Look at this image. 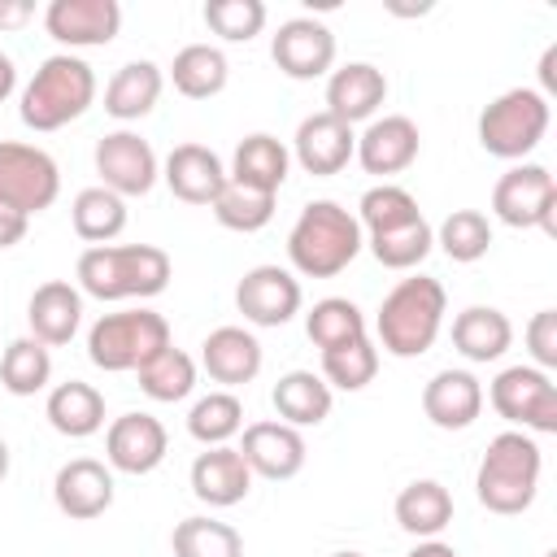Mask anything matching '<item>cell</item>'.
<instances>
[{"label": "cell", "instance_id": "1", "mask_svg": "<svg viewBox=\"0 0 557 557\" xmlns=\"http://www.w3.org/2000/svg\"><path fill=\"white\" fill-rule=\"evenodd\" d=\"M170 257L157 244H100L83 248L74 278L96 300H148L170 287Z\"/></svg>", "mask_w": 557, "mask_h": 557}, {"label": "cell", "instance_id": "2", "mask_svg": "<svg viewBox=\"0 0 557 557\" xmlns=\"http://www.w3.org/2000/svg\"><path fill=\"white\" fill-rule=\"evenodd\" d=\"M366 231L339 200H309L287 231V261L305 278H335L357 261Z\"/></svg>", "mask_w": 557, "mask_h": 557}, {"label": "cell", "instance_id": "3", "mask_svg": "<svg viewBox=\"0 0 557 557\" xmlns=\"http://www.w3.org/2000/svg\"><path fill=\"white\" fill-rule=\"evenodd\" d=\"M540 470H544V453L535 435L500 431L487 440V453L474 474V496L487 513H500V518L527 513L540 492Z\"/></svg>", "mask_w": 557, "mask_h": 557}, {"label": "cell", "instance_id": "4", "mask_svg": "<svg viewBox=\"0 0 557 557\" xmlns=\"http://www.w3.org/2000/svg\"><path fill=\"white\" fill-rule=\"evenodd\" d=\"M444 313H448V296H444V283L440 278H431V274L400 278L383 296L379 318H374V331H379L383 352L405 357V361L431 352V344L444 331Z\"/></svg>", "mask_w": 557, "mask_h": 557}, {"label": "cell", "instance_id": "5", "mask_svg": "<svg viewBox=\"0 0 557 557\" xmlns=\"http://www.w3.org/2000/svg\"><path fill=\"white\" fill-rule=\"evenodd\" d=\"M96 100V70L74 57V52H52L35 78L22 87V126L48 135V131H61L70 122H78Z\"/></svg>", "mask_w": 557, "mask_h": 557}, {"label": "cell", "instance_id": "6", "mask_svg": "<svg viewBox=\"0 0 557 557\" xmlns=\"http://www.w3.org/2000/svg\"><path fill=\"white\" fill-rule=\"evenodd\" d=\"M161 348H170V322L157 309H117L96 318L87 331V357L104 374L139 370Z\"/></svg>", "mask_w": 557, "mask_h": 557}, {"label": "cell", "instance_id": "7", "mask_svg": "<svg viewBox=\"0 0 557 557\" xmlns=\"http://www.w3.org/2000/svg\"><path fill=\"white\" fill-rule=\"evenodd\" d=\"M553 109L535 87H509L479 113V144L487 157L522 161L548 135Z\"/></svg>", "mask_w": 557, "mask_h": 557}, {"label": "cell", "instance_id": "8", "mask_svg": "<svg viewBox=\"0 0 557 557\" xmlns=\"http://www.w3.org/2000/svg\"><path fill=\"white\" fill-rule=\"evenodd\" d=\"M61 196V170L57 161L22 139H0V205L35 218L44 209H52Z\"/></svg>", "mask_w": 557, "mask_h": 557}, {"label": "cell", "instance_id": "9", "mask_svg": "<svg viewBox=\"0 0 557 557\" xmlns=\"http://www.w3.org/2000/svg\"><path fill=\"white\" fill-rule=\"evenodd\" d=\"M492 409L513 422L518 431H535V435H553L557 431V383L548 370L535 366H505L492 387H487Z\"/></svg>", "mask_w": 557, "mask_h": 557}, {"label": "cell", "instance_id": "10", "mask_svg": "<svg viewBox=\"0 0 557 557\" xmlns=\"http://www.w3.org/2000/svg\"><path fill=\"white\" fill-rule=\"evenodd\" d=\"M492 213L513 226V231H531L540 226L544 235H557V183L544 165H513L496 178L492 187Z\"/></svg>", "mask_w": 557, "mask_h": 557}, {"label": "cell", "instance_id": "11", "mask_svg": "<svg viewBox=\"0 0 557 557\" xmlns=\"http://www.w3.org/2000/svg\"><path fill=\"white\" fill-rule=\"evenodd\" d=\"M96 174H100V187L131 200V196H148L157 187L161 165H157V152L144 135L109 131L104 139H96Z\"/></svg>", "mask_w": 557, "mask_h": 557}, {"label": "cell", "instance_id": "12", "mask_svg": "<svg viewBox=\"0 0 557 557\" xmlns=\"http://www.w3.org/2000/svg\"><path fill=\"white\" fill-rule=\"evenodd\" d=\"M270 57L296 83L322 78L335 65V30L318 17H287L270 39Z\"/></svg>", "mask_w": 557, "mask_h": 557}, {"label": "cell", "instance_id": "13", "mask_svg": "<svg viewBox=\"0 0 557 557\" xmlns=\"http://www.w3.org/2000/svg\"><path fill=\"white\" fill-rule=\"evenodd\" d=\"M300 278L283 265H252L235 283V309L252 326H283L300 313Z\"/></svg>", "mask_w": 557, "mask_h": 557}, {"label": "cell", "instance_id": "14", "mask_svg": "<svg viewBox=\"0 0 557 557\" xmlns=\"http://www.w3.org/2000/svg\"><path fill=\"white\" fill-rule=\"evenodd\" d=\"M170 453V435L152 413H122L104 431V461L117 474H152Z\"/></svg>", "mask_w": 557, "mask_h": 557}, {"label": "cell", "instance_id": "15", "mask_svg": "<svg viewBox=\"0 0 557 557\" xmlns=\"http://www.w3.org/2000/svg\"><path fill=\"white\" fill-rule=\"evenodd\" d=\"M44 30L65 48H104L122 30L117 0H52L44 9Z\"/></svg>", "mask_w": 557, "mask_h": 557}, {"label": "cell", "instance_id": "16", "mask_svg": "<svg viewBox=\"0 0 557 557\" xmlns=\"http://www.w3.org/2000/svg\"><path fill=\"white\" fill-rule=\"evenodd\" d=\"M418 148H422V135H418V122L405 117V113H387V117H374L361 135H357V161L366 174H379V178H392L400 170H409L418 161Z\"/></svg>", "mask_w": 557, "mask_h": 557}, {"label": "cell", "instance_id": "17", "mask_svg": "<svg viewBox=\"0 0 557 557\" xmlns=\"http://www.w3.org/2000/svg\"><path fill=\"white\" fill-rule=\"evenodd\" d=\"M357 152V135L348 122L331 117L326 109L322 113H309L300 126H296V139H292V157L300 161L305 174L313 178H331L339 174Z\"/></svg>", "mask_w": 557, "mask_h": 557}, {"label": "cell", "instance_id": "18", "mask_svg": "<svg viewBox=\"0 0 557 557\" xmlns=\"http://www.w3.org/2000/svg\"><path fill=\"white\" fill-rule=\"evenodd\" d=\"M52 500L65 518L74 522H91L100 513H109L113 505V470L96 457H74L57 470L52 479Z\"/></svg>", "mask_w": 557, "mask_h": 557}, {"label": "cell", "instance_id": "19", "mask_svg": "<svg viewBox=\"0 0 557 557\" xmlns=\"http://www.w3.org/2000/svg\"><path fill=\"white\" fill-rule=\"evenodd\" d=\"M239 457L252 474L283 483V479L300 474V466H305V435L287 422H252V426H244Z\"/></svg>", "mask_w": 557, "mask_h": 557}, {"label": "cell", "instance_id": "20", "mask_svg": "<svg viewBox=\"0 0 557 557\" xmlns=\"http://www.w3.org/2000/svg\"><path fill=\"white\" fill-rule=\"evenodd\" d=\"M161 178L183 205H213L226 187V165L205 144H178V148H170Z\"/></svg>", "mask_w": 557, "mask_h": 557}, {"label": "cell", "instance_id": "21", "mask_svg": "<svg viewBox=\"0 0 557 557\" xmlns=\"http://www.w3.org/2000/svg\"><path fill=\"white\" fill-rule=\"evenodd\" d=\"M26 322H30V335L44 344V348H61L78 335L83 326V292L70 283V278H48L30 292V305H26Z\"/></svg>", "mask_w": 557, "mask_h": 557}, {"label": "cell", "instance_id": "22", "mask_svg": "<svg viewBox=\"0 0 557 557\" xmlns=\"http://www.w3.org/2000/svg\"><path fill=\"white\" fill-rule=\"evenodd\" d=\"M383 100H387V78L370 61H348V65L331 70V78H326V113L348 126L370 122Z\"/></svg>", "mask_w": 557, "mask_h": 557}, {"label": "cell", "instance_id": "23", "mask_svg": "<svg viewBox=\"0 0 557 557\" xmlns=\"http://www.w3.org/2000/svg\"><path fill=\"white\" fill-rule=\"evenodd\" d=\"M200 366L222 387H244L261 374V344L244 326H218L200 344Z\"/></svg>", "mask_w": 557, "mask_h": 557}, {"label": "cell", "instance_id": "24", "mask_svg": "<svg viewBox=\"0 0 557 557\" xmlns=\"http://www.w3.org/2000/svg\"><path fill=\"white\" fill-rule=\"evenodd\" d=\"M422 413L440 431H466L483 413V383L470 370H440L422 387Z\"/></svg>", "mask_w": 557, "mask_h": 557}, {"label": "cell", "instance_id": "25", "mask_svg": "<svg viewBox=\"0 0 557 557\" xmlns=\"http://www.w3.org/2000/svg\"><path fill=\"white\" fill-rule=\"evenodd\" d=\"M252 487V470L244 466L239 448L231 444H218V448H205L196 461H191V492L196 500H205L209 509H231L248 496Z\"/></svg>", "mask_w": 557, "mask_h": 557}, {"label": "cell", "instance_id": "26", "mask_svg": "<svg viewBox=\"0 0 557 557\" xmlns=\"http://www.w3.org/2000/svg\"><path fill=\"white\" fill-rule=\"evenodd\" d=\"M287 170H292L287 144L274 139V135H265V131H257V135H244V139L235 144V157H231L226 178L278 196V187L287 183Z\"/></svg>", "mask_w": 557, "mask_h": 557}, {"label": "cell", "instance_id": "27", "mask_svg": "<svg viewBox=\"0 0 557 557\" xmlns=\"http://www.w3.org/2000/svg\"><path fill=\"white\" fill-rule=\"evenodd\" d=\"M513 344V326L500 309L492 305H470L453 318V348L474 361V366H487V361H500Z\"/></svg>", "mask_w": 557, "mask_h": 557}, {"label": "cell", "instance_id": "28", "mask_svg": "<svg viewBox=\"0 0 557 557\" xmlns=\"http://www.w3.org/2000/svg\"><path fill=\"white\" fill-rule=\"evenodd\" d=\"M161 87H165V74L157 61H126L104 87V113L117 122H139L157 109Z\"/></svg>", "mask_w": 557, "mask_h": 557}, {"label": "cell", "instance_id": "29", "mask_svg": "<svg viewBox=\"0 0 557 557\" xmlns=\"http://www.w3.org/2000/svg\"><path fill=\"white\" fill-rule=\"evenodd\" d=\"M48 422L57 435H70V440H87L104 426V396L83 383V379H70V383H57L48 392V405H44Z\"/></svg>", "mask_w": 557, "mask_h": 557}, {"label": "cell", "instance_id": "30", "mask_svg": "<svg viewBox=\"0 0 557 557\" xmlns=\"http://www.w3.org/2000/svg\"><path fill=\"white\" fill-rule=\"evenodd\" d=\"M270 400H274V409H278V422H287V426H296V431H300V426H318V422L331 418V387H326V379L313 374V370H287V374L274 383Z\"/></svg>", "mask_w": 557, "mask_h": 557}, {"label": "cell", "instance_id": "31", "mask_svg": "<svg viewBox=\"0 0 557 557\" xmlns=\"http://www.w3.org/2000/svg\"><path fill=\"white\" fill-rule=\"evenodd\" d=\"M396 522L400 531L418 540H435L453 522V492L440 479H413L396 496Z\"/></svg>", "mask_w": 557, "mask_h": 557}, {"label": "cell", "instance_id": "32", "mask_svg": "<svg viewBox=\"0 0 557 557\" xmlns=\"http://www.w3.org/2000/svg\"><path fill=\"white\" fill-rule=\"evenodd\" d=\"M226 78H231L226 52L213 48V44H187V48H178L174 61H170V83H174V91L187 96V100H209V96H218V91L226 87Z\"/></svg>", "mask_w": 557, "mask_h": 557}, {"label": "cell", "instance_id": "33", "mask_svg": "<svg viewBox=\"0 0 557 557\" xmlns=\"http://www.w3.org/2000/svg\"><path fill=\"white\" fill-rule=\"evenodd\" d=\"M70 222H74V235L87 239L91 248L113 244L126 231V200L113 196L109 187H83L70 205Z\"/></svg>", "mask_w": 557, "mask_h": 557}, {"label": "cell", "instance_id": "34", "mask_svg": "<svg viewBox=\"0 0 557 557\" xmlns=\"http://www.w3.org/2000/svg\"><path fill=\"white\" fill-rule=\"evenodd\" d=\"M52 383V352L35 335H17L0 352V387L9 396H35Z\"/></svg>", "mask_w": 557, "mask_h": 557}, {"label": "cell", "instance_id": "35", "mask_svg": "<svg viewBox=\"0 0 557 557\" xmlns=\"http://www.w3.org/2000/svg\"><path fill=\"white\" fill-rule=\"evenodd\" d=\"M135 374H139V392L157 405H174V400L191 396V387H196V361L174 344L161 348L157 357H148Z\"/></svg>", "mask_w": 557, "mask_h": 557}, {"label": "cell", "instance_id": "36", "mask_svg": "<svg viewBox=\"0 0 557 557\" xmlns=\"http://www.w3.org/2000/svg\"><path fill=\"white\" fill-rule=\"evenodd\" d=\"M174 557H244V535L231 522L191 513L170 531Z\"/></svg>", "mask_w": 557, "mask_h": 557}, {"label": "cell", "instance_id": "37", "mask_svg": "<svg viewBox=\"0 0 557 557\" xmlns=\"http://www.w3.org/2000/svg\"><path fill=\"white\" fill-rule=\"evenodd\" d=\"M305 335L313 339V348H339L348 339H361L370 335L366 331V313L348 300V296H322L309 313H305Z\"/></svg>", "mask_w": 557, "mask_h": 557}, {"label": "cell", "instance_id": "38", "mask_svg": "<svg viewBox=\"0 0 557 557\" xmlns=\"http://www.w3.org/2000/svg\"><path fill=\"white\" fill-rule=\"evenodd\" d=\"M366 244H370V252H374L379 265H387V270H413V265H422L426 252L435 248V231H431L426 218H413V222H405V226H392V231L370 235Z\"/></svg>", "mask_w": 557, "mask_h": 557}, {"label": "cell", "instance_id": "39", "mask_svg": "<svg viewBox=\"0 0 557 557\" xmlns=\"http://www.w3.org/2000/svg\"><path fill=\"white\" fill-rule=\"evenodd\" d=\"M239 431H244V405L235 392H209L187 413V435L200 440L205 448H218Z\"/></svg>", "mask_w": 557, "mask_h": 557}, {"label": "cell", "instance_id": "40", "mask_svg": "<svg viewBox=\"0 0 557 557\" xmlns=\"http://www.w3.org/2000/svg\"><path fill=\"white\" fill-rule=\"evenodd\" d=\"M374 374H379V348H374L370 335L348 339V344L322 352V379H326V387L361 392L366 383H374Z\"/></svg>", "mask_w": 557, "mask_h": 557}, {"label": "cell", "instance_id": "41", "mask_svg": "<svg viewBox=\"0 0 557 557\" xmlns=\"http://www.w3.org/2000/svg\"><path fill=\"white\" fill-rule=\"evenodd\" d=\"M213 218L226 226V231H239V235H252L261 226H270L274 218V196L270 191H257V187H244V183H231L222 187V196L209 205Z\"/></svg>", "mask_w": 557, "mask_h": 557}, {"label": "cell", "instance_id": "42", "mask_svg": "<svg viewBox=\"0 0 557 557\" xmlns=\"http://www.w3.org/2000/svg\"><path fill=\"white\" fill-rule=\"evenodd\" d=\"M435 244H440L453 261L470 265V261L487 257V248H492V222H487V213H479V209H453V213L440 222Z\"/></svg>", "mask_w": 557, "mask_h": 557}, {"label": "cell", "instance_id": "43", "mask_svg": "<svg viewBox=\"0 0 557 557\" xmlns=\"http://www.w3.org/2000/svg\"><path fill=\"white\" fill-rule=\"evenodd\" d=\"M413 218H422V209H418V200H413L400 183H379V187H370V191L361 196V205H357V222H361V231H370V235L392 231V226H405V222H413Z\"/></svg>", "mask_w": 557, "mask_h": 557}, {"label": "cell", "instance_id": "44", "mask_svg": "<svg viewBox=\"0 0 557 557\" xmlns=\"http://www.w3.org/2000/svg\"><path fill=\"white\" fill-rule=\"evenodd\" d=\"M205 26L213 35H222L226 44H248L265 26V4L261 0H209Z\"/></svg>", "mask_w": 557, "mask_h": 557}, {"label": "cell", "instance_id": "45", "mask_svg": "<svg viewBox=\"0 0 557 557\" xmlns=\"http://www.w3.org/2000/svg\"><path fill=\"white\" fill-rule=\"evenodd\" d=\"M527 348L535 370H557V309H540L527 322Z\"/></svg>", "mask_w": 557, "mask_h": 557}, {"label": "cell", "instance_id": "46", "mask_svg": "<svg viewBox=\"0 0 557 557\" xmlns=\"http://www.w3.org/2000/svg\"><path fill=\"white\" fill-rule=\"evenodd\" d=\"M26 226H30V218H22V213H13V209L0 205V252L13 248V244H22L26 239Z\"/></svg>", "mask_w": 557, "mask_h": 557}, {"label": "cell", "instance_id": "47", "mask_svg": "<svg viewBox=\"0 0 557 557\" xmlns=\"http://www.w3.org/2000/svg\"><path fill=\"white\" fill-rule=\"evenodd\" d=\"M35 17L30 0H0V30H22Z\"/></svg>", "mask_w": 557, "mask_h": 557}, {"label": "cell", "instance_id": "48", "mask_svg": "<svg viewBox=\"0 0 557 557\" xmlns=\"http://www.w3.org/2000/svg\"><path fill=\"white\" fill-rule=\"evenodd\" d=\"M540 83H544V91H540V96L548 100V96L557 91V44H553V48H544V57H540Z\"/></svg>", "mask_w": 557, "mask_h": 557}, {"label": "cell", "instance_id": "49", "mask_svg": "<svg viewBox=\"0 0 557 557\" xmlns=\"http://www.w3.org/2000/svg\"><path fill=\"white\" fill-rule=\"evenodd\" d=\"M13 87H17V70H13V57L0 48V104L13 96Z\"/></svg>", "mask_w": 557, "mask_h": 557}, {"label": "cell", "instance_id": "50", "mask_svg": "<svg viewBox=\"0 0 557 557\" xmlns=\"http://www.w3.org/2000/svg\"><path fill=\"white\" fill-rule=\"evenodd\" d=\"M409 557H457V548L444 540H422L418 548H409Z\"/></svg>", "mask_w": 557, "mask_h": 557}, {"label": "cell", "instance_id": "51", "mask_svg": "<svg viewBox=\"0 0 557 557\" xmlns=\"http://www.w3.org/2000/svg\"><path fill=\"white\" fill-rule=\"evenodd\" d=\"M9 461H13V457H9V444H4V440H0V483H4V479H9Z\"/></svg>", "mask_w": 557, "mask_h": 557}, {"label": "cell", "instance_id": "52", "mask_svg": "<svg viewBox=\"0 0 557 557\" xmlns=\"http://www.w3.org/2000/svg\"><path fill=\"white\" fill-rule=\"evenodd\" d=\"M326 557H366V553H352V548H339V553H326Z\"/></svg>", "mask_w": 557, "mask_h": 557}, {"label": "cell", "instance_id": "53", "mask_svg": "<svg viewBox=\"0 0 557 557\" xmlns=\"http://www.w3.org/2000/svg\"><path fill=\"white\" fill-rule=\"evenodd\" d=\"M544 557H557V553H544Z\"/></svg>", "mask_w": 557, "mask_h": 557}]
</instances>
